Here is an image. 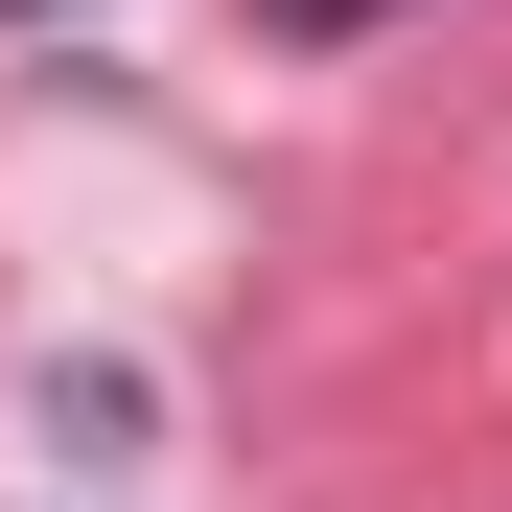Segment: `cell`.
Returning <instances> with one entry per match:
<instances>
[{
	"label": "cell",
	"mask_w": 512,
	"mask_h": 512,
	"mask_svg": "<svg viewBox=\"0 0 512 512\" xmlns=\"http://www.w3.org/2000/svg\"><path fill=\"white\" fill-rule=\"evenodd\" d=\"M256 24H280V47H350V24H396V0H256Z\"/></svg>",
	"instance_id": "1"
},
{
	"label": "cell",
	"mask_w": 512,
	"mask_h": 512,
	"mask_svg": "<svg viewBox=\"0 0 512 512\" xmlns=\"http://www.w3.org/2000/svg\"><path fill=\"white\" fill-rule=\"evenodd\" d=\"M0 24H47V0H0Z\"/></svg>",
	"instance_id": "2"
}]
</instances>
